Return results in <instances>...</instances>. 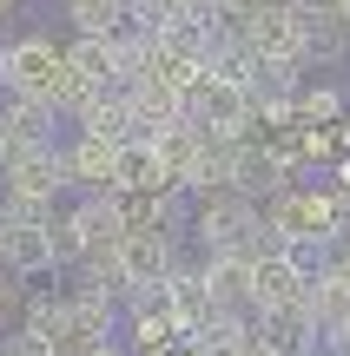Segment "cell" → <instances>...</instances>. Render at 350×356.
Listing matches in <instances>:
<instances>
[{
  "label": "cell",
  "mask_w": 350,
  "mask_h": 356,
  "mask_svg": "<svg viewBox=\"0 0 350 356\" xmlns=\"http://www.w3.org/2000/svg\"><path fill=\"white\" fill-rule=\"evenodd\" d=\"M66 145V172H73V191H119V145L93 139V132H73Z\"/></svg>",
  "instance_id": "52a82bcc"
},
{
  "label": "cell",
  "mask_w": 350,
  "mask_h": 356,
  "mask_svg": "<svg viewBox=\"0 0 350 356\" xmlns=\"http://www.w3.org/2000/svg\"><path fill=\"white\" fill-rule=\"evenodd\" d=\"M212 291H205V277H198V264H179L166 277V317L179 323V343H192L198 330H205V317H212Z\"/></svg>",
  "instance_id": "ba28073f"
},
{
  "label": "cell",
  "mask_w": 350,
  "mask_h": 356,
  "mask_svg": "<svg viewBox=\"0 0 350 356\" xmlns=\"http://www.w3.org/2000/svg\"><path fill=\"white\" fill-rule=\"evenodd\" d=\"M344 152H350V119H344Z\"/></svg>",
  "instance_id": "9a60e30c"
},
{
  "label": "cell",
  "mask_w": 350,
  "mask_h": 356,
  "mask_svg": "<svg viewBox=\"0 0 350 356\" xmlns=\"http://www.w3.org/2000/svg\"><path fill=\"white\" fill-rule=\"evenodd\" d=\"M66 26L93 40H113L119 26H132V0H66Z\"/></svg>",
  "instance_id": "30bf717a"
},
{
  "label": "cell",
  "mask_w": 350,
  "mask_h": 356,
  "mask_svg": "<svg viewBox=\"0 0 350 356\" xmlns=\"http://www.w3.org/2000/svg\"><path fill=\"white\" fill-rule=\"evenodd\" d=\"M0 270L7 277H53L60 270V251H53V225L40 218H0Z\"/></svg>",
  "instance_id": "5b68a950"
},
{
  "label": "cell",
  "mask_w": 350,
  "mask_h": 356,
  "mask_svg": "<svg viewBox=\"0 0 350 356\" xmlns=\"http://www.w3.org/2000/svg\"><path fill=\"white\" fill-rule=\"evenodd\" d=\"M7 304H13V284H0V317H7Z\"/></svg>",
  "instance_id": "4fadbf2b"
},
{
  "label": "cell",
  "mask_w": 350,
  "mask_h": 356,
  "mask_svg": "<svg viewBox=\"0 0 350 356\" xmlns=\"http://www.w3.org/2000/svg\"><path fill=\"white\" fill-rule=\"evenodd\" d=\"M0 86L20 92V99H33V106H53V113H73L79 92H86L73 79L66 47H60V40H47V33H20V40L0 47Z\"/></svg>",
  "instance_id": "6da1fadb"
},
{
  "label": "cell",
  "mask_w": 350,
  "mask_h": 356,
  "mask_svg": "<svg viewBox=\"0 0 350 356\" xmlns=\"http://www.w3.org/2000/svg\"><path fill=\"white\" fill-rule=\"evenodd\" d=\"M73 198V172H66V145H26L7 152L0 165V218H40L53 225V211Z\"/></svg>",
  "instance_id": "7a4b0ae2"
},
{
  "label": "cell",
  "mask_w": 350,
  "mask_h": 356,
  "mask_svg": "<svg viewBox=\"0 0 350 356\" xmlns=\"http://www.w3.org/2000/svg\"><path fill=\"white\" fill-rule=\"evenodd\" d=\"M304 304H311L324 343H344L350 337V270H344V257H331V264L304 284Z\"/></svg>",
  "instance_id": "8992f818"
},
{
  "label": "cell",
  "mask_w": 350,
  "mask_h": 356,
  "mask_svg": "<svg viewBox=\"0 0 350 356\" xmlns=\"http://www.w3.org/2000/svg\"><path fill=\"white\" fill-rule=\"evenodd\" d=\"M192 7H225V0H192Z\"/></svg>",
  "instance_id": "5bb4252c"
},
{
  "label": "cell",
  "mask_w": 350,
  "mask_h": 356,
  "mask_svg": "<svg viewBox=\"0 0 350 356\" xmlns=\"http://www.w3.org/2000/svg\"><path fill=\"white\" fill-rule=\"evenodd\" d=\"M192 238L198 257H232V251H264L271 225H264V204L245 191H205L192 204Z\"/></svg>",
  "instance_id": "3957f363"
},
{
  "label": "cell",
  "mask_w": 350,
  "mask_h": 356,
  "mask_svg": "<svg viewBox=\"0 0 350 356\" xmlns=\"http://www.w3.org/2000/svg\"><path fill=\"white\" fill-rule=\"evenodd\" d=\"M66 60H73V79H79L86 92H100V86H126V66H119V40H93V33H73Z\"/></svg>",
  "instance_id": "9c48e42d"
},
{
  "label": "cell",
  "mask_w": 350,
  "mask_h": 356,
  "mask_svg": "<svg viewBox=\"0 0 350 356\" xmlns=\"http://www.w3.org/2000/svg\"><path fill=\"white\" fill-rule=\"evenodd\" d=\"M337 7H344V20H350V0H337Z\"/></svg>",
  "instance_id": "2e32d148"
},
{
  "label": "cell",
  "mask_w": 350,
  "mask_h": 356,
  "mask_svg": "<svg viewBox=\"0 0 350 356\" xmlns=\"http://www.w3.org/2000/svg\"><path fill=\"white\" fill-rule=\"evenodd\" d=\"M337 257H344V270H350V231H344V238H337Z\"/></svg>",
  "instance_id": "7c38bea8"
},
{
  "label": "cell",
  "mask_w": 350,
  "mask_h": 356,
  "mask_svg": "<svg viewBox=\"0 0 350 356\" xmlns=\"http://www.w3.org/2000/svg\"><path fill=\"white\" fill-rule=\"evenodd\" d=\"M344 119V92L337 86H298V126H331Z\"/></svg>",
  "instance_id": "8fae6325"
},
{
  "label": "cell",
  "mask_w": 350,
  "mask_h": 356,
  "mask_svg": "<svg viewBox=\"0 0 350 356\" xmlns=\"http://www.w3.org/2000/svg\"><path fill=\"white\" fill-rule=\"evenodd\" d=\"M185 119L205 126L212 139H251V86L225 73H198L185 92Z\"/></svg>",
  "instance_id": "277c9868"
}]
</instances>
